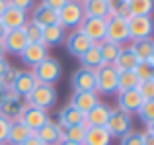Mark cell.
<instances>
[{
    "mask_svg": "<svg viewBox=\"0 0 154 145\" xmlns=\"http://www.w3.org/2000/svg\"><path fill=\"white\" fill-rule=\"evenodd\" d=\"M31 75L37 80V84H51V86H55L60 80V76H63V65L55 57L49 55L47 59H43L39 65H35L31 69Z\"/></svg>",
    "mask_w": 154,
    "mask_h": 145,
    "instance_id": "6da1fadb",
    "label": "cell"
},
{
    "mask_svg": "<svg viewBox=\"0 0 154 145\" xmlns=\"http://www.w3.org/2000/svg\"><path fill=\"white\" fill-rule=\"evenodd\" d=\"M135 76L139 82H146V80H154V65L150 63H144V61H139V65L135 67Z\"/></svg>",
    "mask_w": 154,
    "mask_h": 145,
    "instance_id": "836d02e7",
    "label": "cell"
},
{
    "mask_svg": "<svg viewBox=\"0 0 154 145\" xmlns=\"http://www.w3.org/2000/svg\"><path fill=\"white\" fill-rule=\"evenodd\" d=\"M105 130L109 131V135L113 137H123L127 135L129 131H133V116L127 114V112H121L117 108H111L109 112V118H107V124H105Z\"/></svg>",
    "mask_w": 154,
    "mask_h": 145,
    "instance_id": "277c9868",
    "label": "cell"
},
{
    "mask_svg": "<svg viewBox=\"0 0 154 145\" xmlns=\"http://www.w3.org/2000/svg\"><path fill=\"white\" fill-rule=\"evenodd\" d=\"M6 31H8V30H6V27H4V24L0 22V41H2V37H4V35H6Z\"/></svg>",
    "mask_w": 154,
    "mask_h": 145,
    "instance_id": "681fc988",
    "label": "cell"
},
{
    "mask_svg": "<svg viewBox=\"0 0 154 145\" xmlns=\"http://www.w3.org/2000/svg\"><path fill=\"white\" fill-rule=\"evenodd\" d=\"M119 145H143V141H140V131H129L127 135L121 137Z\"/></svg>",
    "mask_w": 154,
    "mask_h": 145,
    "instance_id": "ab89813d",
    "label": "cell"
},
{
    "mask_svg": "<svg viewBox=\"0 0 154 145\" xmlns=\"http://www.w3.org/2000/svg\"><path fill=\"white\" fill-rule=\"evenodd\" d=\"M70 86H72V90H74V92L96 90V79H94V72L80 67L78 71L72 72V76H70Z\"/></svg>",
    "mask_w": 154,
    "mask_h": 145,
    "instance_id": "2e32d148",
    "label": "cell"
},
{
    "mask_svg": "<svg viewBox=\"0 0 154 145\" xmlns=\"http://www.w3.org/2000/svg\"><path fill=\"white\" fill-rule=\"evenodd\" d=\"M57 145H80V143H72V141H64V139H60Z\"/></svg>",
    "mask_w": 154,
    "mask_h": 145,
    "instance_id": "f907efd6",
    "label": "cell"
},
{
    "mask_svg": "<svg viewBox=\"0 0 154 145\" xmlns=\"http://www.w3.org/2000/svg\"><path fill=\"white\" fill-rule=\"evenodd\" d=\"M98 47H100V55H102L103 65H113L123 45H119V43H113V41H107V39H103L102 43H98Z\"/></svg>",
    "mask_w": 154,
    "mask_h": 145,
    "instance_id": "f546056e",
    "label": "cell"
},
{
    "mask_svg": "<svg viewBox=\"0 0 154 145\" xmlns=\"http://www.w3.org/2000/svg\"><path fill=\"white\" fill-rule=\"evenodd\" d=\"M10 69V63H8L6 57H0V79H2V75Z\"/></svg>",
    "mask_w": 154,
    "mask_h": 145,
    "instance_id": "f6af8a7d",
    "label": "cell"
},
{
    "mask_svg": "<svg viewBox=\"0 0 154 145\" xmlns=\"http://www.w3.org/2000/svg\"><path fill=\"white\" fill-rule=\"evenodd\" d=\"M22 145H43V143L39 141V139L35 137V135H31V137H27V139H26V141H23Z\"/></svg>",
    "mask_w": 154,
    "mask_h": 145,
    "instance_id": "bcb514c9",
    "label": "cell"
},
{
    "mask_svg": "<svg viewBox=\"0 0 154 145\" xmlns=\"http://www.w3.org/2000/svg\"><path fill=\"white\" fill-rule=\"evenodd\" d=\"M33 135L43 145H57V143L60 141V135H63V127H60L57 122H51V120H49V122H47L41 130L35 131Z\"/></svg>",
    "mask_w": 154,
    "mask_h": 145,
    "instance_id": "ffe728a7",
    "label": "cell"
},
{
    "mask_svg": "<svg viewBox=\"0 0 154 145\" xmlns=\"http://www.w3.org/2000/svg\"><path fill=\"white\" fill-rule=\"evenodd\" d=\"M16 75H18V69L10 67V69H8V71L2 75V79H0V80L4 82V86H6V88H10V86H12V82H14V79H16Z\"/></svg>",
    "mask_w": 154,
    "mask_h": 145,
    "instance_id": "60d3db41",
    "label": "cell"
},
{
    "mask_svg": "<svg viewBox=\"0 0 154 145\" xmlns=\"http://www.w3.org/2000/svg\"><path fill=\"white\" fill-rule=\"evenodd\" d=\"M78 30L90 39L92 43H102L105 39V20L103 18H86L80 22Z\"/></svg>",
    "mask_w": 154,
    "mask_h": 145,
    "instance_id": "30bf717a",
    "label": "cell"
},
{
    "mask_svg": "<svg viewBox=\"0 0 154 145\" xmlns=\"http://www.w3.org/2000/svg\"><path fill=\"white\" fill-rule=\"evenodd\" d=\"M82 145H111V135L105 127H88Z\"/></svg>",
    "mask_w": 154,
    "mask_h": 145,
    "instance_id": "83f0119b",
    "label": "cell"
},
{
    "mask_svg": "<svg viewBox=\"0 0 154 145\" xmlns=\"http://www.w3.org/2000/svg\"><path fill=\"white\" fill-rule=\"evenodd\" d=\"M6 55V51H4V45H2V41H0V57H4Z\"/></svg>",
    "mask_w": 154,
    "mask_h": 145,
    "instance_id": "816d5d0a",
    "label": "cell"
},
{
    "mask_svg": "<svg viewBox=\"0 0 154 145\" xmlns=\"http://www.w3.org/2000/svg\"><path fill=\"white\" fill-rule=\"evenodd\" d=\"M129 47L133 49V53H135V57L139 59V61L154 65V41H152V37L137 39V41H133V45H129Z\"/></svg>",
    "mask_w": 154,
    "mask_h": 145,
    "instance_id": "cb8c5ba5",
    "label": "cell"
},
{
    "mask_svg": "<svg viewBox=\"0 0 154 145\" xmlns=\"http://www.w3.org/2000/svg\"><path fill=\"white\" fill-rule=\"evenodd\" d=\"M137 92L140 94L143 102L154 100V80H146V82H139V86H137Z\"/></svg>",
    "mask_w": 154,
    "mask_h": 145,
    "instance_id": "74e56055",
    "label": "cell"
},
{
    "mask_svg": "<svg viewBox=\"0 0 154 145\" xmlns=\"http://www.w3.org/2000/svg\"><path fill=\"white\" fill-rule=\"evenodd\" d=\"M84 135H86V124L84 126H74V127H64L60 139L64 141H72V143H80L84 141Z\"/></svg>",
    "mask_w": 154,
    "mask_h": 145,
    "instance_id": "d6a6232c",
    "label": "cell"
},
{
    "mask_svg": "<svg viewBox=\"0 0 154 145\" xmlns=\"http://www.w3.org/2000/svg\"><path fill=\"white\" fill-rule=\"evenodd\" d=\"M8 90H10V88H6V86H4V82L0 80V98H4V94H6Z\"/></svg>",
    "mask_w": 154,
    "mask_h": 145,
    "instance_id": "c3c4849f",
    "label": "cell"
},
{
    "mask_svg": "<svg viewBox=\"0 0 154 145\" xmlns=\"http://www.w3.org/2000/svg\"><path fill=\"white\" fill-rule=\"evenodd\" d=\"M139 118L146 124V127L154 126V100H148V102H143L139 108Z\"/></svg>",
    "mask_w": 154,
    "mask_h": 145,
    "instance_id": "e575fe53",
    "label": "cell"
},
{
    "mask_svg": "<svg viewBox=\"0 0 154 145\" xmlns=\"http://www.w3.org/2000/svg\"><path fill=\"white\" fill-rule=\"evenodd\" d=\"M143 104V98L137 92V88H131V90H121L117 92V110L127 112V114H137Z\"/></svg>",
    "mask_w": 154,
    "mask_h": 145,
    "instance_id": "7c38bea8",
    "label": "cell"
},
{
    "mask_svg": "<svg viewBox=\"0 0 154 145\" xmlns=\"http://www.w3.org/2000/svg\"><path fill=\"white\" fill-rule=\"evenodd\" d=\"M57 100H59L57 88L51 86V84H35V88L26 96V104L39 108V110H45V112L55 106Z\"/></svg>",
    "mask_w": 154,
    "mask_h": 145,
    "instance_id": "7a4b0ae2",
    "label": "cell"
},
{
    "mask_svg": "<svg viewBox=\"0 0 154 145\" xmlns=\"http://www.w3.org/2000/svg\"><path fill=\"white\" fill-rule=\"evenodd\" d=\"M59 124L60 127H74V126H84L86 124V116L82 114L80 110H76L74 106H70V104H66V106L63 108V110L59 112Z\"/></svg>",
    "mask_w": 154,
    "mask_h": 145,
    "instance_id": "ac0fdd59",
    "label": "cell"
},
{
    "mask_svg": "<svg viewBox=\"0 0 154 145\" xmlns=\"http://www.w3.org/2000/svg\"><path fill=\"white\" fill-rule=\"evenodd\" d=\"M96 79V92L103 96L117 92V69L113 65H102L98 71H94Z\"/></svg>",
    "mask_w": 154,
    "mask_h": 145,
    "instance_id": "5b68a950",
    "label": "cell"
},
{
    "mask_svg": "<svg viewBox=\"0 0 154 145\" xmlns=\"http://www.w3.org/2000/svg\"><path fill=\"white\" fill-rule=\"evenodd\" d=\"M2 45H4V51L6 53H12V55H20L23 51V47L27 45V39L23 35V30H8L6 35L2 37Z\"/></svg>",
    "mask_w": 154,
    "mask_h": 145,
    "instance_id": "9a60e30c",
    "label": "cell"
},
{
    "mask_svg": "<svg viewBox=\"0 0 154 145\" xmlns=\"http://www.w3.org/2000/svg\"><path fill=\"white\" fill-rule=\"evenodd\" d=\"M139 86V80H137L135 72L133 71H121L117 72V92L121 90H131V88Z\"/></svg>",
    "mask_w": 154,
    "mask_h": 145,
    "instance_id": "1f68e13d",
    "label": "cell"
},
{
    "mask_svg": "<svg viewBox=\"0 0 154 145\" xmlns=\"http://www.w3.org/2000/svg\"><path fill=\"white\" fill-rule=\"evenodd\" d=\"M35 84H37V80L33 79L31 71H18V75H16L10 90L14 92V94H18L20 98H26V96L35 88Z\"/></svg>",
    "mask_w": 154,
    "mask_h": 145,
    "instance_id": "e0dca14e",
    "label": "cell"
},
{
    "mask_svg": "<svg viewBox=\"0 0 154 145\" xmlns=\"http://www.w3.org/2000/svg\"><path fill=\"white\" fill-rule=\"evenodd\" d=\"M33 131H29L23 126L20 120L10 122V130H8V137H6V145H22L27 137H31Z\"/></svg>",
    "mask_w": 154,
    "mask_h": 145,
    "instance_id": "484cf974",
    "label": "cell"
},
{
    "mask_svg": "<svg viewBox=\"0 0 154 145\" xmlns=\"http://www.w3.org/2000/svg\"><path fill=\"white\" fill-rule=\"evenodd\" d=\"M74 2H78V4H82V2H86V0H74Z\"/></svg>",
    "mask_w": 154,
    "mask_h": 145,
    "instance_id": "f5cc1de1",
    "label": "cell"
},
{
    "mask_svg": "<svg viewBox=\"0 0 154 145\" xmlns=\"http://www.w3.org/2000/svg\"><path fill=\"white\" fill-rule=\"evenodd\" d=\"M31 24H35L37 27H47V26H53V24H57V12L51 10L49 6H45V4H39V6H33V10H31Z\"/></svg>",
    "mask_w": 154,
    "mask_h": 145,
    "instance_id": "d6986e66",
    "label": "cell"
},
{
    "mask_svg": "<svg viewBox=\"0 0 154 145\" xmlns=\"http://www.w3.org/2000/svg\"><path fill=\"white\" fill-rule=\"evenodd\" d=\"M22 30H23V35H26L27 43H39V39H41V27H37L31 22H26Z\"/></svg>",
    "mask_w": 154,
    "mask_h": 145,
    "instance_id": "8d00e7d4",
    "label": "cell"
},
{
    "mask_svg": "<svg viewBox=\"0 0 154 145\" xmlns=\"http://www.w3.org/2000/svg\"><path fill=\"white\" fill-rule=\"evenodd\" d=\"M109 16H119V18H129L127 0H107Z\"/></svg>",
    "mask_w": 154,
    "mask_h": 145,
    "instance_id": "d590c367",
    "label": "cell"
},
{
    "mask_svg": "<svg viewBox=\"0 0 154 145\" xmlns=\"http://www.w3.org/2000/svg\"><path fill=\"white\" fill-rule=\"evenodd\" d=\"M140 141H143V145H154V126L146 127V131L140 134Z\"/></svg>",
    "mask_w": 154,
    "mask_h": 145,
    "instance_id": "7bdbcfd3",
    "label": "cell"
},
{
    "mask_svg": "<svg viewBox=\"0 0 154 145\" xmlns=\"http://www.w3.org/2000/svg\"><path fill=\"white\" fill-rule=\"evenodd\" d=\"M18 57L22 59L23 65H27L29 69H33V67L39 65L43 59L49 57V49H47L43 43H27V45L23 47V51L18 55Z\"/></svg>",
    "mask_w": 154,
    "mask_h": 145,
    "instance_id": "8fae6325",
    "label": "cell"
},
{
    "mask_svg": "<svg viewBox=\"0 0 154 145\" xmlns=\"http://www.w3.org/2000/svg\"><path fill=\"white\" fill-rule=\"evenodd\" d=\"M64 37H66L64 30L59 26V24H53V26H47V27L41 30V39H39V43H43V45L49 49V47L64 43Z\"/></svg>",
    "mask_w": 154,
    "mask_h": 145,
    "instance_id": "7402d4cb",
    "label": "cell"
},
{
    "mask_svg": "<svg viewBox=\"0 0 154 145\" xmlns=\"http://www.w3.org/2000/svg\"><path fill=\"white\" fill-rule=\"evenodd\" d=\"M6 8H8V0H0V18H2V14H4Z\"/></svg>",
    "mask_w": 154,
    "mask_h": 145,
    "instance_id": "7dc6e473",
    "label": "cell"
},
{
    "mask_svg": "<svg viewBox=\"0 0 154 145\" xmlns=\"http://www.w3.org/2000/svg\"><path fill=\"white\" fill-rule=\"evenodd\" d=\"M49 120L51 118H49V114H47L45 110L33 108V106H29V104H26V106H23V112H22V116H20V122H22L29 131H33V134L37 130H41V127L45 126Z\"/></svg>",
    "mask_w": 154,
    "mask_h": 145,
    "instance_id": "9c48e42d",
    "label": "cell"
},
{
    "mask_svg": "<svg viewBox=\"0 0 154 145\" xmlns=\"http://www.w3.org/2000/svg\"><path fill=\"white\" fill-rule=\"evenodd\" d=\"M90 45H92V41L80 30H72L70 34L64 37V47H66L68 55H72V57H80Z\"/></svg>",
    "mask_w": 154,
    "mask_h": 145,
    "instance_id": "4fadbf2b",
    "label": "cell"
},
{
    "mask_svg": "<svg viewBox=\"0 0 154 145\" xmlns=\"http://www.w3.org/2000/svg\"><path fill=\"white\" fill-rule=\"evenodd\" d=\"M129 39H148L152 37V18L150 16H129L127 18Z\"/></svg>",
    "mask_w": 154,
    "mask_h": 145,
    "instance_id": "52a82bcc",
    "label": "cell"
},
{
    "mask_svg": "<svg viewBox=\"0 0 154 145\" xmlns=\"http://www.w3.org/2000/svg\"><path fill=\"white\" fill-rule=\"evenodd\" d=\"M109 112H111V106H107L105 102H100L98 106H94L86 114V126L88 127H105Z\"/></svg>",
    "mask_w": 154,
    "mask_h": 145,
    "instance_id": "44dd1931",
    "label": "cell"
},
{
    "mask_svg": "<svg viewBox=\"0 0 154 145\" xmlns=\"http://www.w3.org/2000/svg\"><path fill=\"white\" fill-rule=\"evenodd\" d=\"M137 65H139V59L135 57V53H133L131 47H121L119 55H117L115 63H113V67L117 69V72H121V71H135Z\"/></svg>",
    "mask_w": 154,
    "mask_h": 145,
    "instance_id": "f1b7e54d",
    "label": "cell"
},
{
    "mask_svg": "<svg viewBox=\"0 0 154 145\" xmlns=\"http://www.w3.org/2000/svg\"><path fill=\"white\" fill-rule=\"evenodd\" d=\"M82 10L86 18H109L107 0H86L82 2Z\"/></svg>",
    "mask_w": 154,
    "mask_h": 145,
    "instance_id": "4316f807",
    "label": "cell"
},
{
    "mask_svg": "<svg viewBox=\"0 0 154 145\" xmlns=\"http://www.w3.org/2000/svg\"><path fill=\"white\" fill-rule=\"evenodd\" d=\"M68 0H41V4H45V6H49L51 10H55V12H59L60 8L66 4Z\"/></svg>",
    "mask_w": 154,
    "mask_h": 145,
    "instance_id": "ee69618b",
    "label": "cell"
},
{
    "mask_svg": "<svg viewBox=\"0 0 154 145\" xmlns=\"http://www.w3.org/2000/svg\"><path fill=\"white\" fill-rule=\"evenodd\" d=\"M8 6H14V8H18V10H22V12H31L33 10V6H35V0H8Z\"/></svg>",
    "mask_w": 154,
    "mask_h": 145,
    "instance_id": "f35d334b",
    "label": "cell"
},
{
    "mask_svg": "<svg viewBox=\"0 0 154 145\" xmlns=\"http://www.w3.org/2000/svg\"><path fill=\"white\" fill-rule=\"evenodd\" d=\"M0 22L4 24L6 30H20V27H23V24L27 22V14L22 12V10H18V8H14V6H8L6 10H4Z\"/></svg>",
    "mask_w": 154,
    "mask_h": 145,
    "instance_id": "603a6c76",
    "label": "cell"
},
{
    "mask_svg": "<svg viewBox=\"0 0 154 145\" xmlns=\"http://www.w3.org/2000/svg\"><path fill=\"white\" fill-rule=\"evenodd\" d=\"M78 61H80V65H82V69H88V71H92V72L98 71L100 67L103 65L102 55H100V47H98V43H92V45L88 47V49L78 57Z\"/></svg>",
    "mask_w": 154,
    "mask_h": 145,
    "instance_id": "d4e9b609",
    "label": "cell"
},
{
    "mask_svg": "<svg viewBox=\"0 0 154 145\" xmlns=\"http://www.w3.org/2000/svg\"><path fill=\"white\" fill-rule=\"evenodd\" d=\"M129 16H150L154 10L152 0H127Z\"/></svg>",
    "mask_w": 154,
    "mask_h": 145,
    "instance_id": "4dcf8cb0",
    "label": "cell"
},
{
    "mask_svg": "<svg viewBox=\"0 0 154 145\" xmlns=\"http://www.w3.org/2000/svg\"><path fill=\"white\" fill-rule=\"evenodd\" d=\"M102 102L100 100V94L96 90H88V92H74V94L70 96V106H74L76 110H80L84 116L88 114V112L92 110L94 106H98V104Z\"/></svg>",
    "mask_w": 154,
    "mask_h": 145,
    "instance_id": "5bb4252c",
    "label": "cell"
},
{
    "mask_svg": "<svg viewBox=\"0 0 154 145\" xmlns=\"http://www.w3.org/2000/svg\"><path fill=\"white\" fill-rule=\"evenodd\" d=\"M82 20H84L82 4L74 2V0H68L63 8L57 12V24H59L63 30H78Z\"/></svg>",
    "mask_w": 154,
    "mask_h": 145,
    "instance_id": "3957f363",
    "label": "cell"
},
{
    "mask_svg": "<svg viewBox=\"0 0 154 145\" xmlns=\"http://www.w3.org/2000/svg\"><path fill=\"white\" fill-rule=\"evenodd\" d=\"M8 130H10V122H8L6 118H2V116H0V145H6Z\"/></svg>",
    "mask_w": 154,
    "mask_h": 145,
    "instance_id": "b9f144b4",
    "label": "cell"
},
{
    "mask_svg": "<svg viewBox=\"0 0 154 145\" xmlns=\"http://www.w3.org/2000/svg\"><path fill=\"white\" fill-rule=\"evenodd\" d=\"M23 106H26V102H22V98H20L18 94L8 90L6 94H4V98H0V116L6 118L8 122H16V120H20V116H22Z\"/></svg>",
    "mask_w": 154,
    "mask_h": 145,
    "instance_id": "ba28073f",
    "label": "cell"
},
{
    "mask_svg": "<svg viewBox=\"0 0 154 145\" xmlns=\"http://www.w3.org/2000/svg\"><path fill=\"white\" fill-rule=\"evenodd\" d=\"M105 39L123 45L129 39L127 18H119V16H109V18H105Z\"/></svg>",
    "mask_w": 154,
    "mask_h": 145,
    "instance_id": "8992f818",
    "label": "cell"
}]
</instances>
